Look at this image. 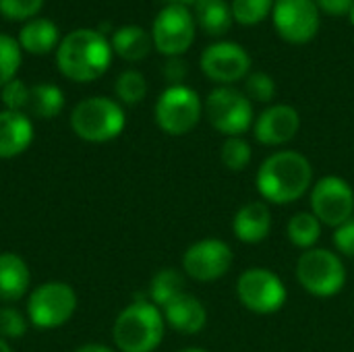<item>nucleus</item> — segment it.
I'll use <instances>...</instances> for the list:
<instances>
[{
    "label": "nucleus",
    "mask_w": 354,
    "mask_h": 352,
    "mask_svg": "<svg viewBox=\"0 0 354 352\" xmlns=\"http://www.w3.org/2000/svg\"><path fill=\"white\" fill-rule=\"evenodd\" d=\"M112 60L110 39L95 29H75L56 48L58 71L75 83H91L100 79Z\"/></svg>",
    "instance_id": "nucleus-1"
},
{
    "label": "nucleus",
    "mask_w": 354,
    "mask_h": 352,
    "mask_svg": "<svg viewBox=\"0 0 354 352\" xmlns=\"http://www.w3.org/2000/svg\"><path fill=\"white\" fill-rule=\"evenodd\" d=\"M313 185L311 162L299 151H276L259 166L257 189L266 201L286 205L301 199Z\"/></svg>",
    "instance_id": "nucleus-2"
},
{
    "label": "nucleus",
    "mask_w": 354,
    "mask_h": 352,
    "mask_svg": "<svg viewBox=\"0 0 354 352\" xmlns=\"http://www.w3.org/2000/svg\"><path fill=\"white\" fill-rule=\"evenodd\" d=\"M164 315L149 301L127 305L112 326V340L120 352H153L164 340Z\"/></svg>",
    "instance_id": "nucleus-3"
},
{
    "label": "nucleus",
    "mask_w": 354,
    "mask_h": 352,
    "mask_svg": "<svg viewBox=\"0 0 354 352\" xmlns=\"http://www.w3.org/2000/svg\"><path fill=\"white\" fill-rule=\"evenodd\" d=\"M127 124L124 110L118 102L93 95L81 100L71 112L73 133L87 143H106L116 139Z\"/></svg>",
    "instance_id": "nucleus-4"
},
{
    "label": "nucleus",
    "mask_w": 354,
    "mask_h": 352,
    "mask_svg": "<svg viewBox=\"0 0 354 352\" xmlns=\"http://www.w3.org/2000/svg\"><path fill=\"white\" fill-rule=\"evenodd\" d=\"M77 293L71 284L52 280L35 286L27 295L25 315L37 330H56L71 322L77 311Z\"/></svg>",
    "instance_id": "nucleus-5"
},
{
    "label": "nucleus",
    "mask_w": 354,
    "mask_h": 352,
    "mask_svg": "<svg viewBox=\"0 0 354 352\" xmlns=\"http://www.w3.org/2000/svg\"><path fill=\"white\" fill-rule=\"evenodd\" d=\"M297 280L313 297H334L346 284V270L338 253L313 247L297 261Z\"/></svg>",
    "instance_id": "nucleus-6"
},
{
    "label": "nucleus",
    "mask_w": 354,
    "mask_h": 352,
    "mask_svg": "<svg viewBox=\"0 0 354 352\" xmlns=\"http://www.w3.org/2000/svg\"><path fill=\"white\" fill-rule=\"evenodd\" d=\"M203 114V102L199 93L187 85H168L156 102V122L172 137L191 133Z\"/></svg>",
    "instance_id": "nucleus-7"
},
{
    "label": "nucleus",
    "mask_w": 354,
    "mask_h": 352,
    "mask_svg": "<svg viewBox=\"0 0 354 352\" xmlns=\"http://www.w3.org/2000/svg\"><path fill=\"white\" fill-rule=\"evenodd\" d=\"M205 116L218 133L241 137L253 127V102L232 85H218L205 100Z\"/></svg>",
    "instance_id": "nucleus-8"
},
{
    "label": "nucleus",
    "mask_w": 354,
    "mask_h": 352,
    "mask_svg": "<svg viewBox=\"0 0 354 352\" xmlns=\"http://www.w3.org/2000/svg\"><path fill=\"white\" fill-rule=\"evenodd\" d=\"M195 33H197V23L193 10H189V6H178V4H166L156 15L151 25L153 48L168 58L183 56L193 46Z\"/></svg>",
    "instance_id": "nucleus-9"
},
{
    "label": "nucleus",
    "mask_w": 354,
    "mask_h": 352,
    "mask_svg": "<svg viewBox=\"0 0 354 352\" xmlns=\"http://www.w3.org/2000/svg\"><path fill=\"white\" fill-rule=\"evenodd\" d=\"M272 23L284 41L292 46H305L319 33L322 10L317 8L315 0H276Z\"/></svg>",
    "instance_id": "nucleus-10"
},
{
    "label": "nucleus",
    "mask_w": 354,
    "mask_h": 352,
    "mask_svg": "<svg viewBox=\"0 0 354 352\" xmlns=\"http://www.w3.org/2000/svg\"><path fill=\"white\" fill-rule=\"evenodd\" d=\"M239 301L253 313L270 315L284 307L286 286L284 282L266 268L245 270L236 284Z\"/></svg>",
    "instance_id": "nucleus-11"
},
{
    "label": "nucleus",
    "mask_w": 354,
    "mask_h": 352,
    "mask_svg": "<svg viewBox=\"0 0 354 352\" xmlns=\"http://www.w3.org/2000/svg\"><path fill=\"white\" fill-rule=\"evenodd\" d=\"M199 66L209 81L218 85H232L241 79H247L251 73V56L243 46L222 39L209 44L201 52Z\"/></svg>",
    "instance_id": "nucleus-12"
},
{
    "label": "nucleus",
    "mask_w": 354,
    "mask_h": 352,
    "mask_svg": "<svg viewBox=\"0 0 354 352\" xmlns=\"http://www.w3.org/2000/svg\"><path fill=\"white\" fill-rule=\"evenodd\" d=\"M313 216L326 226H340L354 216L353 187L340 176H324L311 191Z\"/></svg>",
    "instance_id": "nucleus-13"
},
{
    "label": "nucleus",
    "mask_w": 354,
    "mask_h": 352,
    "mask_svg": "<svg viewBox=\"0 0 354 352\" xmlns=\"http://www.w3.org/2000/svg\"><path fill=\"white\" fill-rule=\"evenodd\" d=\"M232 249L220 239H203L193 243L183 255V270L197 282H214L232 268Z\"/></svg>",
    "instance_id": "nucleus-14"
},
{
    "label": "nucleus",
    "mask_w": 354,
    "mask_h": 352,
    "mask_svg": "<svg viewBox=\"0 0 354 352\" xmlns=\"http://www.w3.org/2000/svg\"><path fill=\"white\" fill-rule=\"evenodd\" d=\"M299 129H301V116L297 108L290 104H272L257 116L253 124L255 139L268 147H278L292 141Z\"/></svg>",
    "instance_id": "nucleus-15"
},
{
    "label": "nucleus",
    "mask_w": 354,
    "mask_h": 352,
    "mask_svg": "<svg viewBox=\"0 0 354 352\" xmlns=\"http://www.w3.org/2000/svg\"><path fill=\"white\" fill-rule=\"evenodd\" d=\"M162 315H164V322L172 330H176L178 334H185V336L199 334L207 324V311H205L203 303L189 293H185L178 299H174L172 303H168L162 309Z\"/></svg>",
    "instance_id": "nucleus-16"
},
{
    "label": "nucleus",
    "mask_w": 354,
    "mask_h": 352,
    "mask_svg": "<svg viewBox=\"0 0 354 352\" xmlns=\"http://www.w3.org/2000/svg\"><path fill=\"white\" fill-rule=\"evenodd\" d=\"M33 141V124L25 112H0V160H12Z\"/></svg>",
    "instance_id": "nucleus-17"
},
{
    "label": "nucleus",
    "mask_w": 354,
    "mask_h": 352,
    "mask_svg": "<svg viewBox=\"0 0 354 352\" xmlns=\"http://www.w3.org/2000/svg\"><path fill=\"white\" fill-rule=\"evenodd\" d=\"M31 272L27 261L10 251L0 253V303L12 305L29 295Z\"/></svg>",
    "instance_id": "nucleus-18"
},
{
    "label": "nucleus",
    "mask_w": 354,
    "mask_h": 352,
    "mask_svg": "<svg viewBox=\"0 0 354 352\" xmlns=\"http://www.w3.org/2000/svg\"><path fill=\"white\" fill-rule=\"evenodd\" d=\"M272 230V214L268 203L263 201H249L245 203L232 220V232L239 241L247 245L261 243Z\"/></svg>",
    "instance_id": "nucleus-19"
},
{
    "label": "nucleus",
    "mask_w": 354,
    "mask_h": 352,
    "mask_svg": "<svg viewBox=\"0 0 354 352\" xmlns=\"http://www.w3.org/2000/svg\"><path fill=\"white\" fill-rule=\"evenodd\" d=\"M110 46H112V52L118 54L122 60L139 62L151 52L153 41H151V33H147L143 27H139V25H122L112 33Z\"/></svg>",
    "instance_id": "nucleus-20"
},
{
    "label": "nucleus",
    "mask_w": 354,
    "mask_h": 352,
    "mask_svg": "<svg viewBox=\"0 0 354 352\" xmlns=\"http://www.w3.org/2000/svg\"><path fill=\"white\" fill-rule=\"evenodd\" d=\"M17 41H19L21 50L41 56V54L52 52L60 44V33H58V27L54 25V21L31 19L21 27Z\"/></svg>",
    "instance_id": "nucleus-21"
},
{
    "label": "nucleus",
    "mask_w": 354,
    "mask_h": 352,
    "mask_svg": "<svg viewBox=\"0 0 354 352\" xmlns=\"http://www.w3.org/2000/svg\"><path fill=\"white\" fill-rule=\"evenodd\" d=\"M193 17L197 27H201L203 33L212 37H220L228 33V29L234 23L230 2L226 0H197Z\"/></svg>",
    "instance_id": "nucleus-22"
},
{
    "label": "nucleus",
    "mask_w": 354,
    "mask_h": 352,
    "mask_svg": "<svg viewBox=\"0 0 354 352\" xmlns=\"http://www.w3.org/2000/svg\"><path fill=\"white\" fill-rule=\"evenodd\" d=\"M62 106H64V93L58 85L37 83V85L29 87V100H27L25 114L41 118V120H50L62 112Z\"/></svg>",
    "instance_id": "nucleus-23"
},
{
    "label": "nucleus",
    "mask_w": 354,
    "mask_h": 352,
    "mask_svg": "<svg viewBox=\"0 0 354 352\" xmlns=\"http://www.w3.org/2000/svg\"><path fill=\"white\" fill-rule=\"evenodd\" d=\"M180 295H185V276L174 268L160 270L149 282V303L158 309H164Z\"/></svg>",
    "instance_id": "nucleus-24"
},
{
    "label": "nucleus",
    "mask_w": 354,
    "mask_h": 352,
    "mask_svg": "<svg viewBox=\"0 0 354 352\" xmlns=\"http://www.w3.org/2000/svg\"><path fill=\"white\" fill-rule=\"evenodd\" d=\"M286 234L295 247L309 251L322 237V222L313 216V212H299L290 218Z\"/></svg>",
    "instance_id": "nucleus-25"
},
{
    "label": "nucleus",
    "mask_w": 354,
    "mask_h": 352,
    "mask_svg": "<svg viewBox=\"0 0 354 352\" xmlns=\"http://www.w3.org/2000/svg\"><path fill=\"white\" fill-rule=\"evenodd\" d=\"M276 0H230L234 23L243 27H255L272 17Z\"/></svg>",
    "instance_id": "nucleus-26"
},
{
    "label": "nucleus",
    "mask_w": 354,
    "mask_h": 352,
    "mask_svg": "<svg viewBox=\"0 0 354 352\" xmlns=\"http://www.w3.org/2000/svg\"><path fill=\"white\" fill-rule=\"evenodd\" d=\"M114 91H116V98L122 104L137 106L147 95V81H145V77L139 71L129 68V71L118 75V79L114 83Z\"/></svg>",
    "instance_id": "nucleus-27"
},
{
    "label": "nucleus",
    "mask_w": 354,
    "mask_h": 352,
    "mask_svg": "<svg viewBox=\"0 0 354 352\" xmlns=\"http://www.w3.org/2000/svg\"><path fill=\"white\" fill-rule=\"evenodd\" d=\"M251 156H253L251 145L243 137H226V141L222 143V149H220L222 164L232 172L245 170L251 162Z\"/></svg>",
    "instance_id": "nucleus-28"
},
{
    "label": "nucleus",
    "mask_w": 354,
    "mask_h": 352,
    "mask_svg": "<svg viewBox=\"0 0 354 352\" xmlns=\"http://www.w3.org/2000/svg\"><path fill=\"white\" fill-rule=\"evenodd\" d=\"M21 66V46L15 37L0 33V89L17 79V71Z\"/></svg>",
    "instance_id": "nucleus-29"
},
{
    "label": "nucleus",
    "mask_w": 354,
    "mask_h": 352,
    "mask_svg": "<svg viewBox=\"0 0 354 352\" xmlns=\"http://www.w3.org/2000/svg\"><path fill=\"white\" fill-rule=\"evenodd\" d=\"M29 319L23 311H19L12 305H2L0 307V338L10 342V340H21L27 334Z\"/></svg>",
    "instance_id": "nucleus-30"
},
{
    "label": "nucleus",
    "mask_w": 354,
    "mask_h": 352,
    "mask_svg": "<svg viewBox=\"0 0 354 352\" xmlns=\"http://www.w3.org/2000/svg\"><path fill=\"white\" fill-rule=\"evenodd\" d=\"M245 95L251 102L270 104L276 98V81L263 71H253L245 79Z\"/></svg>",
    "instance_id": "nucleus-31"
},
{
    "label": "nucleus",
    "mask_w": 354,
    "mask_h": 352,
    "mask_svg": "<svg viewBox=\"0 0 354 352\" xmlns=\"http://www.w3.org/2000/svg\"><path fill=\"white\" fill-rule=\"evenodd\" d=\"M0 100L4 104V110L25 112L27 100H29V87L21 79H12L0 89Z\"/></svg>",
    "instance_id": "nucleus-32"
},
{
    "label": "nucleus",
    "mask_w": 354,
    "mask_h": 352,
    "mask_svg": "<svg viewBox=\"0 0 354 352\" xmlns=\"http://www.w3.org/2000/svg\"><path fill=\"white\" fill-rule=\"evenodd\" d=\"M44 6V0H0V15L10 21H27L35 17Z\"/></svg>",
    "instance_id": "nucleus-33"
},
{
    "label": "nucleus",
    "mask_w": 354,
    "mask_h": 352,
    "mask_svg": "<svg viewBox=\"0 0 354 352\" xmlns=\"http://www.w3.org/2000/svg\"><path fill=\"white\" fill-rule=\"evenodd\" d=\"M334 245L340 255L354 257V216L334 230Z\"/></svg>",
    "instance_id": "nucleus-34"
},
{
    "label": "nucleus",
    "mask_w": 354,
    "mask_h": 352,
    "mask_svg": "<svg viewBox=\"0 0 354 352\" xmlns=\"http://www.w3.org/2000/svg\"><path fill=\"white\" fill-rule=\"evenodd\" d=\"M164 77L170 85H185V77H187V64L180 56L176 58H168L164 64Z\"/></svg>",
    "instance_id": "nucleus-35"
},
{
    "label": "nucleus",
    "mask_w": 354,
    "mask_h": 352,
    "mask_svg": "<svg viewBox=\"0 0 354 352\" xmlns=\"http://www.w3.org/2000/svg\"><path fill=\"white\" fill-rule=\"evenodd\" d=\"M317 8L330 17H348L354 0H315Z\"/></svg>",
    "instance_id": "nucleus-36"
},
{
    "label": "nucleus",
    "mask_w": 354,
    "mask_h": 352,
    "mask_svg": "<svg viewBox=\"0 0 354 352\" xmlns=\"http://www.w3.org/2000/svg\"><path fill=\"white\" fill-rule=\"evenodd\" d=\"M73 352H114L110 346L106 344H97V342H89V344H83L79 349H75Z\"/></svg>",
    "instance_id": "nucleus-37"
},
{
    "label": "nucleus",
    "mask_w": 354,
    "mask_h": 352,
    "mask_svg": "<svg viewBox=\"0 0 354 352\" xmlns=\"http://www.w3.org/2000/svg\"><path fill=\"white\" fill-rule=\"evenodd\" d=\"M166 4H178V6H195L197 0H164Z\"/></svg>",
    "instance_id": "nucleus-38"
},
{
    "label": "nucleus",
    "mask_w": 354,
    "mask_h": 352,
    "mask_svg": "<svg viewBox=\"0 0 354 352\" xmlns=\"http://www.w3.org/2000/svg\"><path fill=\"white\" fill-rule=\"evenodd\" d=\"M0 352H12L10 344L6 340H2V338H0Z\"/></svg>",
    "instance_id": "nucleus-39"
},
{
    "label": "nucleus",
    "mask_w": 354,
    "mask_h": 352,
    "mask_svg": "<svg viewBox=\"0 0 354 352\" xmlns=\"http://www.w3.org/2000/svg\"><path fill=\"white\" fill-rule=\"evenodd\" d=\"M178 352H207V351H203V349H183V351H178Z\"/></svg>",
    "instance_id": "nucleus-40"
},
{
    "label": "nucleus",
    "mask_w": 354,
    "mask_h": 352,
    "mask_svg": "<svg viewBox=\"0 0 354 352\" xmlns=\"http://www.w3.org/2000/svg\"><path fill=\"white\" fill-rule=\"evenodd\" d=\"M348 19H351V23L354 25V4H353V8H351V15H348Z\"/></svg>",
    "instance_id": "nucleus-41"
}]
</instances>
